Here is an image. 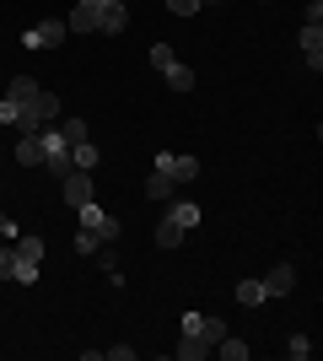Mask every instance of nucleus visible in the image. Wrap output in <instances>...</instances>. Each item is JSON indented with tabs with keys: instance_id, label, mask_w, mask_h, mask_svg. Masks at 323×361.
<instances>
[{
	"instance_id": "1",
	"label": "nucleus",
	"mask_w": 323,
	"mask_h": 361,
	"mask_svg": "<svg viewBox=\"0 0 323 361\" xmlns=\"http://www.w3.org/2000/svg\"><path fill=\"white\" fill-rule=\"evenodd\" d=\"M38 259H44V238H22L11 243V281H22V286H32L38 281Z\"/></svg>"
},
{
	"instance_id": "2",
	"label": "nucleus",
	"mask_w": 323,
	"mask_h": 361,
	"mask_svg": "<svg viewBox=\"0 0 323 361\" xmlns=\"http://www.w3.org/2000/svg\"><path fill=\"white\" fill-rule=\"evenodd\" d=\"M54 119H60V97H54L49 87H38V92H32V103L22 108V119H16V130L27 135V130H44V124H54Z\"/></svg>"
},
{
	"instance_id": "3",
	"label": "nucleus",
	"mask_w": 323,
	"mask_h": 361,
	"mask_svg": "<svg viewBox=\"0 0 323 361\" xmlns=\"http://www.w3.org/2000/svg\"><path fill=\"white\" fill-rule=\"evenodd\" d=\"M65 16H44V22H32L27 32H22V49H54V44H65Z\"/></svg>"
},
{
	"instance_id": "4",
	"label": "nucleus",
	"mask_w": 323,
	"mask_h": 361,
	"mask_svg": "<svg viewBox=\"0 0 323 361\" xmlns=\"http://www.w3.org/2000/svg\"><path fill=\"white\" fill-rule=\"evenodd\" d=\"M156 173H167L172 183H194L200 178V157H172V151H156Z\"/></svg>"
},
{
	"instance_id": "5",
	"label": "nucleus",
	"mask_w": 323,
	"mask_h": 361,
	"mask_svg": "<svg viewBox=\"0 0 323 361\" xmlns=\"http://www.w3.org/2000/svg\"><path fill=\"white\" fill-rule=\"evenodd\" d=\"M76 216H81V226H87V232H97V243H119V221H113L108 211H97V200H87Z\"/></svg>"
},
{
	"instance_id": "6",
	"label": "nucleus",
	"mask_w": 323,
	"mask_h": 361,
	"mask_svg": "<svg viewBox=\"0 0 323 361\" xmlns=\"http://www.w3.org/2000/svg\"><path fill=\"white\" fill-rule=\"evenodd\" d=\"M87 200H92V173L70 167V173H65V205H70V211H81Z\"/></svg>"
},
{
	"instance_id": "7",
	"label": "nucleus",
	"mask_w": 323,
	"mask_h": 361,
	"mask_svg": "<svg viewBox=\"0 0 323 361\" xmlns=\"http://www.w3.org/2000/svg\"><path fill=\"white\" fill-rule=\"evenodd\" d=\"M184 329L210 340V350H215V340H227V324H221V318H205V313H184Z\"/></svg>"
},
{
	"instance_id": "8",
	"label": "nucleus",
	"mask_w": 323,
	"mask_h": 361,
	"mask_svg": "<svg viewBox=\"0 0 323 361\" xmlns=\"http://www.w3.org/2000/svg\"><path fill=\"white\" fill-rule=\"evenodd\" d=\"M124 27H129L124 0H103V6H97V32H124Z\"/></svg>"
},
{
	"instance_id": "9",
	"label": "nucleus",
	"mask_w": 323,
	"mask_h": 361,
	"mask_svg": "<svg viewBox=\"0 0 323 361\" xmlns=\"http://www.w3.org/2000/svg\"><path fill=\"white\" fill-rule=\"evenodd\" d=\"M259 286H264V297H286V291L296 286V270H291V264H275V270L264 275Z\"/></svg>"
},
{
	"instance_id": "10",
	"label": "nucleus",
	"mask_w": 323,
	"mask_h": 361,
	"mask_svg": "<svg viewBox=\"0 0 323 361\" xmlns=\"http://www.w3.org/2000/svg\"><path fill=\"white\" fill-rule=\"evenodd\" d=\"M16 162L22 167H44V140H38V130H27V135L16 140Z\"/></svg>"
},
{
	"instance_id": "11",
	"label": "nucleus",
	"mask_w": 323,
	"mask_h": 361,
	"mask_svg": "<svg viewBox=\"0 0 323 361\" xmlns=\"http://www.w3.org/2000/svg\"><path fill=\"white\" fill-rule=\"evenodd\" d=\"M302 54L312 71H323V27H302Z\"/></svg>"
},
{
	"instance_id": "12",
	"label": "nucleus",
	"mask_w": 323,
	"mask_h": 361,
	"mask_svg": "<svg viewBox=\"0 0 323 361\" xmlns=\"http://www.w3.org/2000/svg\"><path fill=\"white\" fill-rule=\"evenodd\" d=\"M97 6H103V0H97ZM97 6H76V11L65 16V27L70 32H97Z\"/></svg>"
},
{
	"instance_id": "13",
	"label": "nucleus",
	"mask_w": 323,
	"mask_h": 361,
	"mask_svg": "<svg viewBox=\"0 0 323 361\" xmlns=\"http://www.w3.org/2000/svg\"><path fill=\"white\" fill-rule=\"evenodd\" d=\"M205 356H210V340H200V334L184 329V340H178V361H205Z\"/></svg>"
},
{
	"instance_id": "14",
	"label": "nucleus",
	"mask_w": 323,
	"mask_h": 361,
	"mask_svg": "<svg viewBox=\"0 0 323 361\" xmlns=\"http://www.w3.org/2000/svg\"><path fill=\"white\" fill-rule=\"evenodd\" d=\"M70 167H81V173H92V167H97V146H92V135L70 146Z\"/></svg>"
},
{
	"instance_id": "15",
	"label": "nucleus",
	"mask_w": 323,
	"mask_h": 361,
	"mask_svg": "<svg viewBox=\"0 0 323 361\" xmlns=\"http://www.w3.org/2000/svg\"><path fill=\"white\" fill-rule=\"evenodd\" d=\"M162 75H167V87H172V92H194V71H189L184 60H172Z\"/></svg>"
},
{
	"instance_id": "16",
	"label": "nucleus",
	"mask_w": 323,
	"mask_h": 361,
	"mask_svg": "<svg viewBox=\"0 0 323 361\" xmlns=\"http://www.w3.org/2000/svg\"><path fill=\"white\" fill-rule=\"evenodd\" d=\"M32 92H38V81H32V75H11V92H6V97L27 108V103H32Z\"/></svg>"
},
{
	"instance_id": "17",
	"label": "nucleus",
	"mask_w": 323,
	"mask_h": 361,
	"mask_svg": "<svg viewBox=\"0 0 323 361\" xmlns=\"http://www.w3.org/2000/svg\"><path fill=\"white\" fill-rule=\"evenodd\" d=\"M172 189H178V183H172L167 173H151V178H146V200H172Z\"/></svg>"
},
{
	"instance_id": "18",
	"label": "nucleus",
	"mask_w": 323,
	"mask_h": 361,
	"mask_svg": "<svg viewBox=\"0 0 323 361\" xmlns=\"http://www.w3.org/2000/svg\"><path fill=\"white\" fill-rule=\"evenodd\" d=\"M178 243H184V226H178V221L167 216V221L156 226V248H178Z\"/></svg>"
},
{
	"instance_id": "19",
	"label": "nucleus",
	"mask_w": 323,
	"mask_h": 361,
	"mask_svg": "<svg viewBox=\"0 0 323 361\" xmlns=\"http://www.w3.org/2000/svg\"><path fill=\"white\" fill-rule=\"evenodd\" d=\"M172 221H178V226H184V232H189V226H200V205H189V200H178V205H172Z\"/></svg>"
},
{
	"instance_id": "20",
	"label": "nucleus",
	"mask_w": 323,
	"mask_h": 361,
	"mask_svg": "<svg viewBox=\"0 0 323 361\" xmlns=\"http://www.w3.org/2000/svg\"><path fill=\"white\" fill-rule=\"evenodd\" d=\"M237 302H243V307H259V302H270V297H264L259 281H237Z\"/></svg>"
},
{
	"instance_id": "21",
	"label": "nucleus",
	"mask_w": 323,
	"mask_h": 361,
	"mask_svg": "<svg viewBox=\"0 0 323 361\" xmlns=\"http://www.w3.org/2000/svg\"><path fill=\"white\" fill-rule=\"evenodd\" d=\"M215 356H227V361H248V345L227 334V340H215Z\"/></svg>"
},
{
	"instance_id": "22",
	"label": "nucleus",
	"mask_w": 323,
	"mask_h": 361,
	"mask_svg": "<svg viewBox=\"0 0 323 361\" xmlns=\"http://www.w3.org/2000/svg\"><path fill=\"white\" fill-rule=\"evenodd\" d=\"M60 135L70 140V146H76V140H87V135H92V124H87V119H65V124H60Z\"/></svg>"
},
{
	"instance_id": "23",
	"label": "nucleus",
	"mask_w": 323,
	"mask_h": 361,
	"mask_svg": "<svg viewBox=\"0 0 323 361\" xmlns=\"http://www.w3.org/2000/svg\"><path fill=\"white\" fill-rule=\"evenodd\" d=\"M286 356H291V361H308L312 356V340H308V334H291V340H286Z\"/></svg>"
},
{
	"instance_id": "24",
	"label": "nucleus",
	"mask_w": 323,
	"mask_h": 361,
	"mask_svg": "<svg viewBox=\"0 0 323 361\" xmlns=\"http://www.w3.org/2000/svg\"><path fill=\"white\" fill-rule=\"evenodd\" d=\"M16 119H22V103H11V97H0V124H11V130H16Z\"/></svg>"
},
{
	"instance_id": "25",
	"label": "nucleus",
	"mask_w": 323,
	"mask_h": 361,
	"mask_svg": "<svg viewBox=\"0 0 323 361\" xmlns=\"http://www.w3.org/2000/svg\"><path fill=\"white\" fill-rule=\"evenodd\" d=\"M172 60H178V54H172V49L167 44H151V65H156V71H167V65Z\"/></svg>"
},
{
	"instance_id": "26",
	"label": "nucleus",
	"mask_w": 323,
	"mask_h": 361,
	"mask_svg": "<svg viewBox=\"0 0 323 361\" xmlns=\"http://www.w3.org/2000/svg\"><path fill=\"white\" fill-rule=\"evenodd\" d=\"M200 6H205V0H167V11H172V16H194Z\"/></svg>"
},
{
	"instance_id": "27",
	"label": "nucleus",
	"mask_w": 323,
	"mask_h": 361,
	"mask_svg": "<svg viewBox=\"0 0 323 361\" xmlns=\"http://www.w3.org/2000/svg\"><path fill=\"white\" fill-rule=\"evenodd\" d=\"M76 254H97V232H87V226H81V232H76Z\"/></svg>"
},
{
	"instance_id": "28",
	"label": "nucleus",
	"mask_w": 323,
	"mask_h": 361,
	"mask_svg": "<svg viewBox=\"0 0 323 361\" xmlns=\"http://www.w3.org/2000/svg\"><path fill=\"white\" fill-rule=\"evenodd\" d=\"M308 27H323V0H308Z\"/></svg>"
},
{
	"instance_id": "29",
	"label": "nucleus",
	"mask_w": 323,
	"mask_h": 361,
	"mask_svg": "<svg viewBox=\"0 0 323 361\" xmlns=\"http://www.w3.org/2000/svg\"><path fill=\"white\" fill-rule=\"evenodd\" d=\"M103 356H113V361H135V345H108Z\"/></svg>"
},
{
	"instance_id": "30",
	"label": "nucleus",
	"mask_w": 323,
	"mask_h": 361,
	"mask_svg": "<svg viewBox=\"0 0 323 361\" xmlns=\"http://www.w3.org/2000/svg\"><path fill=\"white\" fill-rule=\"evenodd\" d=\"M0 238H6V243H16V238H22V232H16V221H11V216H0Z\"/></svg>"
},
{
	"instance_id": "31",
	"label": "nucleus",
	"mask_w": 323,
	"mask_h": 361,
	"mask_svg": "<svg viewBox=\"0 0 323 361\" xmlns=\"http://www.w3.org/2000/svg\"><path fill=\"white\" fill-rule=\"evenodd\" d=\"M0 281H11V248H0Z\"/></svg>"
},
{
	"instance_id": "32",
	"label": "nucleus",
	"mask_w": 323,
	"mask_h": 361,
	"mask_svg": "<svg viewBox=\"0 0 323 361\" xmlns=\"http://www.w3.org/2000/svg\"><path fill=\"white\" fill-rule=\"evenodd\" d=\"M76 6H97V0H76Z\"/></svg>"
}]
</instances>
